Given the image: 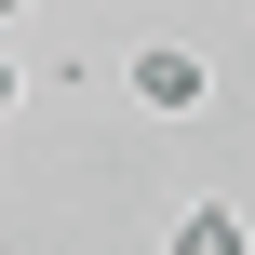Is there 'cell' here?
Returning <instances> with one entry per match:
<instances>
[{"label":"cell","instance_id":"7a4b0ae2","mask_svg":"<svg viewBox=\"0 0 255 255\" xmlns=\"http://www.w3.org/2000/svg\"><path fill=\"white\" fill-rule=\"evenodd\" d=\"M161 242H175V255H242V215H229V202H188Z\"/></svg>","mask_w":255,"mask_h":255},{"label":"cell","instance_id":"3957f363","mask_svg":"<svg viewBox=\"0 0 255 255\" xmlns=\"http://www.w3.org/2000/svg\"><path fill=\"white\" fill-rule=\"evenodd\" d=\"M13 94H27V54H13V40H0V108H13Z\"/></svg>","mask_w":255,"mask_h":255},{"label":"cell","instance_id":"277c9868","mask_svg":"<svg viewBox=\"0 0 255 255\" xmlns=\"http://www.w3.org/2000/svg\"><path fill=\"white\" fill-rule=\"evenodd\" d=\"M13 13H27V0H0V27H13Z\"/></svg>","mask_w":255,"mask_h":255},{"label":"cell","instance_id":"6da1fadb","mask_svg":"<svg viewBox=\"0 0 255 255\" xmlns=\"http://www.w3.org/2000/svg\"><path fill=\"white\" fill-rule=\"evenodd\" d=\"M121 81H134V108H161V121H202V108H215L202 40H134V54H121Z\"/></svg>","mask_w":255,"mask_h":255}]
</instances>
